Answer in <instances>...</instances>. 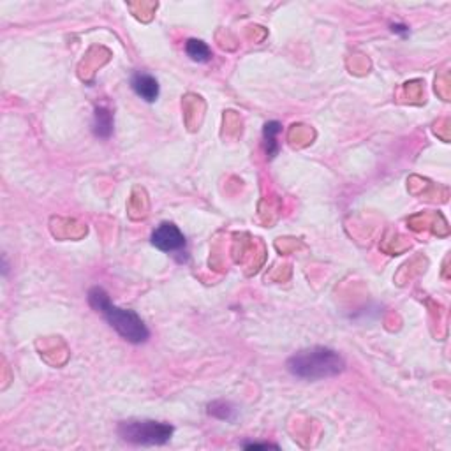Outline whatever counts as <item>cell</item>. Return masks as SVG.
I'll return each instance as SVG.
<instances>
[{
    "label": "cell",
    "instance_id": "obj_1",
    "mask_svg": "<svg viewBox=\"0 0 451 451\" xmlns=\"http://www.w3.org/2000/svg\"><path fill=\"white\" fill-rule=\"evenodd\" d=\"M88 303L94 311L104 315V319L108 321L109 326L116 330V333L125 339L127 342L141 344L146 342L150 331L146 324L143 323V319L133 311H125L120 307L113 305L109 302L108 293L103 287H92L88 293Z\"/></svg>",
    "mask_w": 451,
    "mask_h": 451
},
{
    "label": "cell",
    "instance_id": "obj_2",
    "mask_svg": "<svg viewBox=\"0 0 451 451\" xmlns=\"http://www.w3.org/2000/svg\"><path fill=\"white\" fill-rule=\"evenodd\" d=\"M344 367L346 363H344L342 356L328 348L303 349V351L291 356L287 361V369L293 376L309 379V381L337 376L342 372Z\"/></svg>",
    "mask_w": 451,
    "mask_h": 451
},
{
    "label": "cell",
    "instance_id": "obj_3",
    "mask_svg": "<svg viewBox=\"0 0 451 451\" xmlns=\"http://www.w3.org/2000/svg\"><path fill=\"white\" fill-rule=\"evenodd\" d=\"M118 434L127 443L161 446L171 439L173 426L161 422H124L118 425Z\"/></svg>",
    "mask_w": 451,
    "mask_h": 451
},
{
    "label": "cell",
    "instance_id": "obj_4",
    "mask_svg": "<svg viewBox=\"0 0 451 451\" xmlns=\"http://www.w3.org/2000/svg\"><path fill=\"white\" fill-rule=\"evenodd\" d=\"M152 244L162 253H177L185 245V236L173 222H162L153 229Z\"/></svg>",
    "mask_w": 451,
    "mask_h": 451
},
{
    "label": "cell",
    "instance_id": "obj_5",
    "mask_svg": "<svg viewBox=\"0 0 451 451\" xmlns=\"http://www.w3.org/2000/svg\"><path fill=\"white\" fill-rule=\"evenodd\" d=\"M131 87L136 92V96L141 97L146 103H155L159 97V83L153 76L146 75V73H138L133 76Z\"/></svg>",
    "mask_w": 451,
    "mask_h": 451
},
{
    "label": "cell",
    "instance_id": "obj_6",
    "mask_svg": "<svg viewBox=\"0 0 451 451\" xmlns=\"http://www.w3.org/2000/svg\"><path fill=\"white\" fill-rule=\"evenodd\" d=\"M92 127H94V133H96V136L103 138V140H108V138L113 134L112 112L106 108H103V106L96 108V112H94V124H92Z\"/></svg>",
    "mask_w": 451,
    "mask_h": 451
},
{
    "label": "cell",
    "instance_id": "obj_7",
    "mask_svg": "<svg viewBox=\"0 0 451 451\" xmlns=\"http://www.w3.org/2000/svg\"><path fill=\"white\" fill-rule=\"evenodd\" d=\"M282 125L279 122H266L263 129V140H265V152L270 159H274L279 153L277 136L281 134Z\"/></svg>",
    "mask_w": 451,
    "mask_h": 451
},
{
    "label": "cell",
    "instance_id": "obj_8",
    "mask_svg": "<svg viewBox=\"0 0 451 451\" xmlns=\"http://www.w3.org/2000/svg\"><path fill=\"white\" fill-rule=\"evenodd\" d=\"M185 53L198 64H205L211 58V50L208 48V44L199 39H189L185 42Z\"/></svg>",
    "mask_w": 451,
    "mask_h": 451
},
{
    "label": "cell",
    "instance_id": "obj_9",
    "mask_svg": "<svg viewBox=\"0 0 451 451\" xmlns=\"http://www.w3.org/2000/svg\"><path fill=\"white\" fill-rule=\"evenodd\" d=\"M244 448H247V450H259V448H277L275 444H268V443H250V444H244Z\"/></svg>",
    "mask_w": 451,
    "mask_h": 451
},
{
    "label": "cell",
    "instance_id": "obj_10",
    "mask_svg": "<svg viewBox=\"0 0 451 451\" xmlns=\"http://www.w3.org/2000/svg\"><path fill=\"white\" fill-rule=\"evenodd\" d=\"M391 30H394V32L409 34V29H407V27H404V25H391Z\"/></svg>",
    "mask_w": 451,
    "mask_h": 451
}]
</instances>
